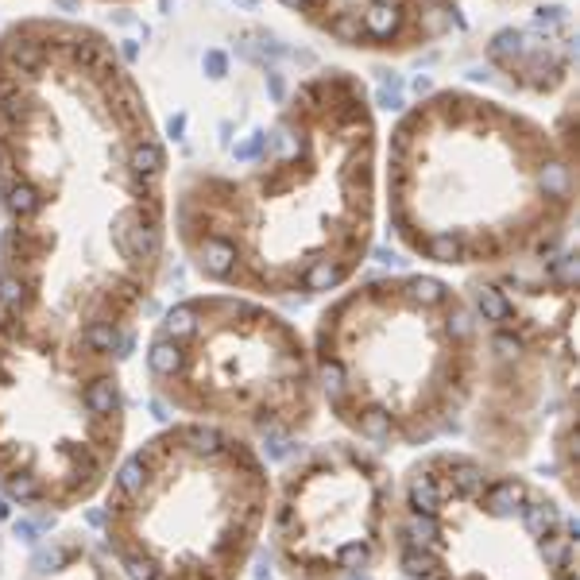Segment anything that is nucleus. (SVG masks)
Instances as JSON below:
<instances>
[{
    "label": "nucleus",
    "mask_w": 580,
    "mask_h": 580,
    "mask_svg": "<svg viewBox=\"0 0 580 580\" xmlns=\"http://www.w3.org/2000/svg\"><path fill=\"white\" fill-rule=\"evenodd\" d=\"M573 151L499 101L426 93L387 143V220L441 267L550 259L573 217Z\"/></svg>",
    "instance_id": "2"
},
{
    "label": "nucleus",
    "mask_w": 580,
    "mask_h": 580,
    "mask_svg": "<svg viewBox=\"0 0 580 580\" xmlns=\"http://www.w3.org/2000/svg\"><path fill=\"white\" fill-rule=\"evenodd\" d=\"M112 348L0 318V491L31 511H73L109 483L124 445Z\"/></svg>",
    "instance_id": "5"
},
{
    "label": "nucleus",
    "mask_w": 580,
    "mask_h": 580,
    "mask_svg": "<svg viewBox=\"0 0 580 580\" xmlns=\"http://www.w3.org/2000/svg\"><path fill=\"white\" fill-rule=\"evenodd\" d=\"M519 302L503 282H480L472 310L480 321V383L472 398V437L480 457L522 460L542 437L545 418L573 426L576 352H573V279L545 298L534 287Z\"/></svg>",
    "instance_id": "8"
},
{
    "label": "nucleus",
    "mask_w": 580,
    "mask_h": 580,
    "mask_svg": "<svg viewBox=\"0 0 580 580\" xmlns=\"http://www.w3.org/2000/svg\"><path fill=\"white\" fill-rule=\"evenodd\" d=\"M398 480L360 441H321L271 488L267 537L287 580H356L395 545Z\"/></svg>",
    "instance_id": "9"
},
{
    "label": "nucleus",
    "mask_w": 580,
    "mask_h": 580,
    "mask_svg": "<svg viewBox=\"0 0 580 580\" xmlns=\"http://www.w3.org/2000/svg\"><path fill=\"white\" fill-rule=\"evenodd\" d=\"M24 580H128L101 550L81 542L78 534H62L39 545Z\"/></svg>",
    "instance_id": "10"
},
{
    "label": "nucleus",
    "mask_w": 580,
    "mask_h": 580,
    "mask_svg": "<svg viewBox=\"0 0 580 580\" xmlns=\"http://www.w3.org/2000/svg\"><path fill=\"white\" fill-rule=\"evenodd\" d=\"M375 116L348 70L302 81L279 155L251 178L194 174L174 228L205 282L251 298H318L360 271L375 228Z\"/></svg>",
    "instance_id": "1"
},
{
    "label": "nucleus",
    "mask_w": 580,
    "mask_h": 580,
    "mask_svg": "<svg viewBox=\"0 0 580 580\" xmlns=\"http://www.w3.org/2000/svg\"><path fill=\"white\" fill-rule=\"evenodd\" d=\"M147 375L171 410L244 437H302L321 414L310 341L236 290L171 305L147 344Z\"/></svg>",
    "instance_id": "7"
},
{
    "label": "nucleus",
    "mask_w": 580,
    "mask_h": 580,
    "mask_svg": "<svg viewBox=\"0 0 580 580\" xmlns=\"http://www.w3.org/2000/svg\"><path fill=\"white\" fill-rule=\"evenodd\" d=\"M391 553L410 580H576V522L511 464L434 449L398 476Z\"/></svg>",
    "instance_id": "6"
},
{
    "label": "nucleus",
    "mask_w": 580,
    "mask_h": 580,
    "mask_svg": "<svg viewBox=\"0 0 580 580\" xmlns=\"http://www.w3.org/2000/svg\"><path fill=\"white\" fill-rule=\"evenodd\" d=\"M329 418L375 449H421L457 429L480 383V321L437 275H383L344 290L313 325Z\"/></svg>",
    "instance_id": "3"
},
{
    "label": "nucleus",
    "mask_w": 580,
    "mask_h": 580,
    "mask_svg": "<svg viewBox=\"0 0 580 580\" xmlns=\"http://www.w3.org/2000/svg\"><path fill=\"white\" fill-rule=\"evenodd\" d=\"M271 488L251 437L174 421L112 468L104 545L128 580H240L267 530Z\"/></svg>",
    "instance_id": "4"
}]
</instances>
